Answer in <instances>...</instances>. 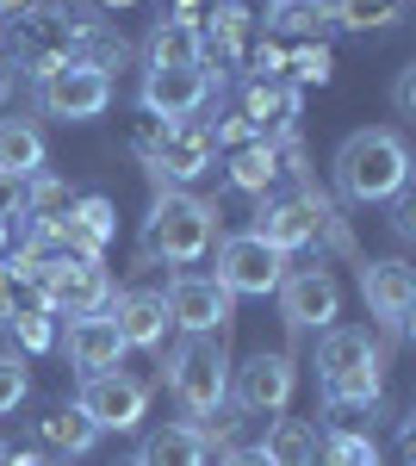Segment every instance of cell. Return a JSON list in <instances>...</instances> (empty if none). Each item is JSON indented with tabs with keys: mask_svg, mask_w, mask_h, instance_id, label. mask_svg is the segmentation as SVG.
<instances>
[{
	"mask_svg": "<svg viewBox=\"0 0 416 466\" xmlns=\"http://www.w3.org/2000/svg\"><path fill=\"white\" fill-rule=\"evenodd\" d=\"M391 106L398 112L416 106V69H398V81H391Z\"/></svg>",
	"mask_w": 416,
	"mask_h": 466,
	"instance_id": "obj_38",
	"label": "cell"
},
{
	"mask_svg": "<svg viewBox=\"0 0 416 466\" xmlns=\"http://www.w3.org/2000/svg\"><path fill=\"white\" fill-rule=\"evenodd\" d=\"M211 156H218V144L206 137V125L187 118V125H168V144H162V156H156L149 168L168 180V187H187V180L211 175Z\"/></svg>",
	"mask_w": 416,
	"mask_h": 466,
	"instance_id": "obj_17",
	"label": "cell"
},
{
	"mask_svg": "<svg viewBox=\"0 0 416 466\" xmlns=\"http://www.w3.org/2000/svg\"><path fill=\"white\" fill-rule=\"evenodd\" d=\"M411 180V149L398 144L391 131H354L342 149H336V187L354 206H380V199H398Z\"/></svg>",
	"mask_w": 416,
	"mask_h": 466,
	"instance_id": "obj_1",
	"label": "cell"
},
{
	"mask_svg": "<svg viewBox=\"0 0 416 466\" xmlns=\"http://www.w3.org/2000/svg\"><path fill=\"white\" fill-rule=\"evenodd\" d=\"M6 25H13V69H25L32 81H44L50 69H63V63H69L75 13H56V6L32 0V6H25V13H13Z\"/></svg>",
	"mask_w": 416,
	"mask_h": 466,
	"instance_id": "obj_5",
	"label": "cell"
},
{
	"mask_svg": "<svg viewBox=\"0 0 416 466\" xmlns=\"http://www.w3.org/2000/svg\"><path fill=\"white\" fill-rule=\"evenodd\" d=\"M125 466H137V461H125Z\"/></svg>",
	"mask_w": 416,
	"mask_h": 466,
	"instance_id": "obj_45",
	"label": "cell"
},
{
	"mask_svg": "<svg viewBox=\"0 0 416 466\" xmlns=\"http://www.w3.org/2000/svg\"><path fill=\"white\" fill-rule=\"evenodd\" d=\"M274 292H279V311L292 323H305V329H336V318H342V292L323 268H299Z\"/></svg>",
	"mask_w": 416,
	"mask_h": 466,
	"instance_id": "obj_14",
	"label": "cell"
},
{
	"mask_svg": "<svg viewBox=\"0 0 416 466\" xmlns=\"http://www.w3.org/2000/svg\"><path fill=\"white\" fill-rule=\"evenodd\" d=\"M137 466H211V448L199 441L193 423H168V430H149V435H143Z\"/></svg>",
	"mask_w": 416,
	"mask_h": 466,
	"instance_id": "obj_21",
	"label": "cell"
},
{
	"mask_svg": "<svg viewBox=\"0 0 416 466\" xmlns=\"http://www.w3.org/2000/svg\"><path fill=\"white\" fill-rule=\"evenodd\" d=\"M211 81L206 69H149L143 75V112L149 118H162V125H187V118H199L211 100Z\"/></svg>",
	"mask_w": 416,
	"mask_h": 466,
	"instance_id": "obj_13",
	"label": "cell"
},
{
	"mask_svg": "<svg viewBox=\"0 0 416 466\" xmlns=\"http://www.w3.org/2000/svg\"><path fill=\"white\" fill-rule=\"evenodd\" d=\"M323 230L342 243L330 199H323V193H311V187H305L299 199H268V206L255 212V237H261L268 249H279V255H292V249H305V243H317Z\"/></svg>",
	"mask_w": 416,
	"mask_h": 466,
	"instance_id": "obj_6",
	"label": "cell"
},
{
	"mask_svg": "<svg viewBox=\"0 0 416 466\" xmlns=\"http://www.w3.org/2000/svg\"><path fill=\"white\" fill-rule=\"evenodd\" d=\"M286 69H292V87H323V81H330V50H323V44H299V50H292V56H286Z\"/></svg>",
	"mask_w": 416,
	"mask_h": 466,
	"instance_id": "obj_31",
	"label": "cell"
},
{
	"mask_svg": "<svg viewBox=\"0 0 416 466\" xmlns=\"http://www.w3.org/2000/svg\"><path fill=\"white\" fill-rule=\"evenodd\" d=\"M6 329H13V342H19L25 355H44V349L56 342V318H50V311H32V318H13Z\"/></svg>",
	"mask_w": 416,
	"mask_h": 466,
	"instance_id": "obj_32",
	"label": "cell"
},
{
	"mask_svg": "<svg viewBox=\"0 0 416 466\" xmlns=\"http://www.w3.org/2000/svg\"><path fill=\"white\" fill-rule=\"evenodd\" d=\"M0 466H13V448H6V441H0Z\"/></svg>",
	"mask_w": 416,
	"mask_h": 466,
	"instance_id": "obj_44",
	"label": "cell"
},
{
	"mask_svg": "<svg viewBox=\"0 0 416 466\" xmlns=\"http://www.w3.org/2000/svg\"><path fill=\"white\" fill-rule=\"evenodd\" d=\"M168 386L174 398L193 410V417H206L218 404H230V360H224V336L211 342V336H187L168 360Z\"/></svg>",
	"mask_w": 416,
	"mask_h": 466,
	"instance_id": "obj_4",
	"label": "cell"
},
{
	"mask_svg": "<svg viewBox=\"0 0 416 466\" xmlns=\"http://www.w3.org/2000/svg\"><path fill=\"white\" fill-rule=\"evenodd\" d=\"M398 454L416 461V423H411V417H404V430H398Z\"/></svg>",
	"mask_w": 416,
	"mask_h": 466,
	"instance_id": "obj_40",
	"label": "cell"
},
{
	"mask_svg": "<svg viewBox=\"0 0 416 466\" xmlns=\"http://www.w3.org/2000/svg\"><path fill=\"white\" fill-rule=\"evenodd\" d=\"M94 6H106V13H118V6H137V0H94Z\"/></svg>",
	"mask_w": 416,
	"mask_h": 466,
	"instance_id": "obj_43",
	"label": "cell"
},
{
	"mask_svg": "<svg viewBox=\"0 0 416 466\" xmlns=\"http://www.w3.org/2000/svg\"><path fill=\"white\" fill-rule=\"evenodd\" d=\"M292 386H299V373L286 355H249L230 373V398H237L243 417H279L292 404Z\"/></svg>",
	"mask_w": 416,
	"mask_h": 466,
	"instance_id": "obj_11",
	"label": "cell"
},
{
	"mask_svg": "<svg viewBox=\"0 0 416 466\" xmlns=\"http://www.w3.org/2000/svg\"><path fill=\"white\" fill-rule=\"evenodd\" d=\"M32 0H0V19H13V13H25Z\"/></svg>",
	"mask_w": 416,
	"mask_h": 466,
	"instance_id": "obj_42",
	"label": "cell"
},
{
	"mask_svg": "<svg viewBox=\"0 0 416 466\" xmlns=\"http://www.w3.org/2000/svg\"><path fill=\"white\" fill-rule=\"evenodd\" d=\"M279 175H286V168H279V144L249 137L243 149H230V187H237V193H268Z\"/></svg>",
	"mask_w": 416,
	"mask_h": 466,
	"instance_id": "obj_25",
	"label": "cell"
},
{
	"mask_svg": "<svg viewBox=\"0 0 416 466\" xmlns=\"http://www.w3.org/2000/svg\"><path fill=\"white\" fill-rule=\"evenodd\" d=\"M224 292H255V299H268V292L286 280V255L268 249L255 230H243V237H224L218 243V274H211Z\"/></svg>",
	"mask_w": 416,
	"mask_h": 466,
	"instance_id": "obj_8",
	"label": "cell"
},
{
	"mask_svg": "<svg viewBox=\"0 0 416 466\" xmlns=\"http://www.w3.org/2000/svg\"><path fill=\"white\" fill-rule=\"evenodd\" d=\"M317 373L330 404H380V342L367 329H323Z\"/></svg>",
	"mask_w": 416,
	"mask_h": 466,
	"instance_id": "obj_3",
	"label": "cell"
},
{
	"mask_svg": "<svg viewBox=\"0 0 416 466\" xmlns=\"http://www.w3.org/2000/svg\"><path fill=\"white\" fill-rule=\"evenodd\" d=\"M206 137H211V144H224V149H243L249 137H255V131H249V118H243V112L230 106V112H218V125H206Z\"/></svg>",
	"mask_w": 416,
	"mask_h": 466,
	"instance_id": "obj_34",
	"label": "cell"
},
{
	"mask_svg": "<svg viewBox=\"0 0 416 466\" xmlns=\"http://www.w3.org/2000/svg\"><path fill=\"white\" fill-rule=\"evenodd\" d=\"M69 360L81 367V380L87 373H112L118 360H125V336H118V323L94 311V318H75L69 323Z\"/></svg>",
	"mask_w": 416,
	"mask_h": 466,
	"instance_id": "obj_20",
	"label": "cell"
},
{
	"mask_svg": "<svg viewBox=\"0 0 416 466\" xmlns=\"http://www.w3.org/2000/svg\"><path fill=\"white\" fill-rule=\"evenodd\" d=\"M125 144H131V156H137V162H156V156H162V144H168V125L143 112V118H131V137H125Z\"/></svg>",
	"mask_w": 416,
	"mask_h": 466,
	"instance_id": "obj_33",
	"label": "cell"
},
{
	"mask_svg": "<svg viewBox=\"0 0 416 466\" xmlns=\"http://www.w3.org/2000/svg\"><path fill=\"white\" fill-rule=\"evenodd\" d=\"M143 56H149V69H199V32L180 19H156Z\"/></svg>",
	"mask_w": 416,
	"mask_h": 466,
	"instance_id": "obj_23",
	"label": "cell"
},
{
	"mask_svg": "<svg viewBox=\"0 0 416 466\" xmlns=\"http://www.w3.org/2000/svg\"><path fill=\"white\" fill-rule=\"evenodd\" d=\"M0 168L6 175H44V131L25 118H0Z\"/></svg>",
	"mask_w": 416,
	"mask_h": 466,
	"instance_id": "obj_27",
	"label": "cell"
},
{
	"mask_svg": "<svg viewBox=\"0 0 416 466\" xmlns=\"http://www.w3.org/2000/svg\"><path fill=\"white\" fill-rule=\"evenodd\" d=\"M211 237H218V212H211L206 199L180 193V187H162L149 218H143V255L149 261L187 268V261H199L211 249Z\"/></svg>",
	"mask_w": 416,
	"mask_h": 466,
	"instance_id": "obj_2",
	"label": "cell"
},
{
	"mask_svg": "<svg viewBox=\"0 0 416 466\" xmlns=\"http://www.w3.org/2000/svg\"><path fill=\"white\" fill-rule=\"evenodd\" d=\"M112 230H118V218H112V199H106V193H87V199H75L69 212L56 218L63 249L81 255V261H100L106 243H112Z\"/></svg>",
	"mask_w": 416,
	"mask_h": 466,
	"instance_id": "obj_16",
	"label": "cell"
},
{
	"mask_svg": "<svg viewBox=\"0 0 416 466\" xmlns=\"http://www.w3.org/2000/svg\"><path fill=\"white\" fill-rule=\"evenodd\" d=\"M193 430H199L206 448H224V454H230V448H237V435H243V410H237V404H218V410H206Z\"/></svg>",
	"mask_w": 416,
	"mask_h": 466,
	"instance_id": "obj_30",
	"label": "cell"
},
{
	"mask_svg": "<svg viewBox=\"0 0 416 466\" xmlns=\"http://www.w3.org/2000/svg\"><path fill=\"white\" fill-rule=\"evenodd\" d=\"M360 292H367V311L385 323H404L416 311V274L404 261H373L360 268Z\"/></svg>",
	"mask_w": 416,
	"mask_h": 466,
	"instance_id": "obj_19",
	"label": "cell"
},
{
	"mask_svg": "<svg viewBox=\"0 0 416 466\" xmlns=\"http://www.w3.org/2000/svg\"><path fill=\"white\" fill-rule=\"evenodd\" d=\"M75 404L94 417V430H137L143 410H149V386H137L131 373L112 367V373H87Z\"/></svg>",
	"mask_w": 416,
	"mask_h": 466,
	"instance_id": "obj_12",
	"label": "cell"
},
{
	"mask_svg": "<svg viewBox=\"0 0 416 466\" xmlns=\"http://www.w3.org/2000/svg\"><path fill=\"white\" fill-rule=\"evenodd\" d=\"M224 13H230V19H243L249 32H268V25H274V13H279V0H224Z\"/></svg>",
	"mask_w": 416,
	"mask_h": 466,
	"instance_id": "obj_35",
	"label": "cell"
},
{
	"mask_svg": "<svg viewBox=\"0 0 416 466\" xmlns=\"http://www.w3.org/2000/svg\"><path fill=\"white\" fill-rule=\"evenodd\" d=\"M37 100L50 118H63V125H81V118H100L112 106V75L100 69H81V63H63V69H50L37 81Z\"/></svg>",
	"mask_w": 416,
	"mask_h": 466,
	"instance_id": "obj_9",
	"label": "cell"
},
{
	"mask_svg": "<svg viewBox=\"0 0 416 466\" xmlns=\"http://www.w3.org/2000/svg\"><path fill=\"white\" fill-rule=\"evenodd\" d=\"M106 318L118 323L125 349H162V336H168V311H162V292H143V287L112 292Z\"/></svg>",
	"mask_w": 416,
	"mask_h": 466,
	"instance_id": "obj_18",
	"label": "cell"
},
{
	"mask_svg": "<svg viewBox=\"0 0 416 466\" xmlns=\"http://www.w3.org/2000/svg\"><path fill=\"white\" fill-rule=\"evenodd\" d=\"M19 243V224H0V249H13Z\"/></svg>",
	"mask_w": 416,
	"mask_h": 466,
	"instance_id": "obj_41",
	"label": "cell"
},
{
	"mask_svg": "<svg viewBox=\"0 0 416 466\" xmlns=\"http://www.w3.org/2000/svg\"><path fill=\"white\" fill-rule=\"evenodd\" d=\"M218 466H268V461H261V448H230Z\"/></svg>",
	"mask_w": 416,
	"mask_h": 466,
	"instance_id": "obj_39",
	"label": "cell"
},
{
	"mask_svg": "<svg viewBox=\"0 0 416 466\" xmlns=\"http://www.w3.org/2000/svg\"><path fill=\"white\" fill-rule=\"evenodd\" d=\"M162 311L187 336H224L230 311H237V292H224L211 274H174V287L162 292Z\"/></svg>",
	"mask_w": 416,
	"mask_h": 466,
	"instance_id": "obj_7",
	"label": "cell"
},
{
	"mask_svg": "<svg viewBox=\"0 0 416 466\" xmlns=\"http://www.w3.org/2000/svg\"><path fill=\"white\" fill-rule=\"evenodd\" d=\"M261 461L268 466H317V430L305 417H279L268 441H261Z\"/></svg>",
	"mask_w": 416,
	"mask_h": 466,
	"instance_id": "obj_26",
	"label": "cell"
},
{
	"mask_svg": "<svg viewBox=\"0 0 416 466\" xmlns=\"http://www.w3.org/2000/svg\"><path fill=\"white\" fill-rule=\"evenodd\" d=\"M25 187H32L25 175H6L0 168V224H19L25 218Z\"/></svg>",
	"mask_w": 416,
	"mask_h": 466,
	"instance_id": "obj_37",
	"label": "cell"
},
{
	"mask_svg": "<svg viewBox=\"0 0 416 466\" xmlns=\"http://www.w3.org/2000/svg\"><path fill=\"white\" fill-rule=\"evenodd\" d=\"M317 466H380V448H373V435H323Z\"/></svg>",
	"mask_w": 416,
	"mask_h": 466,
	"instance_id": "obj_29",
	"label": "cell"
},
{
	"mask_svg": "<svg viewBox=\"0 0 416 466\" xmlns=\"http://www.w3.org/2000/svg\"><path fill=\"white\" fill-rule=\"evenodd\" d=\"M237 112L249 118V131L261 144H286L292 137V118H299V87L292 81H249Z\"/></svg>",
	"mask_w": 416,
	"mask_h": 466,
	"instance_id": "obj_15",
	"label": "cell"
},
{
	"mask_svg": "<svg viewBox=\"0 0 416 466\" xmlns=\"http://www.w3.org/2000/svg\"><path fill=\"white\" fill-rule=\"evenodd\" d=\"M19 398H25V367H19V355H0V417L19 410Z\"/></svg>",
	"mask_w": 416,
	"mask_h": 466,
	"instance_id": "obj_36",
	"label": "cell"
},
{
	"mask_svg": "<svg viewBox=\"0 0 416 466\" xmlns=\"http://www.w3.org/2000/svg\"><path fill=\"white\" fill-rule=\"evenodd\" d=\"M44 305H50V318H94V311H106L112 305V274H106L100 261H81V255H69V261H56V268H44Z\"/></svg>",
	"mask_w": 416,
	"mask_h": 466,
	"instance_id": "obj_10",
	"label": "cell"
},
{
	"mask_svg": "<svg viewBox=\"0 0 416 466\" xmlns=\"http://www.w3.org/2000/svg\"><path fill=\"white\" fill-rule=\"evenodd\" d=\"M398 13H404V0H336V6H330V25L367 32V25H391Z\"/></svg>",
	"mask_w": 416,
	"mask_h": 466,
	"instance_id": "obj_28",
	"label": "cell"
},
{
	"mask_svg": "<svg viewBox=\"0 0 416 466\" xmlns=\"http://www.w3.org/2000/svg\"><path fill=\"white\" fill-rule=\"evenodd\" d=\"M32 311H50L44 305V280H37L19 255H0V323L32 318Z\"/></svg>",
	"mask_w": 416,
	"mask_h": 466,
	"instance_id": "obj_22",
	"label": "cell"
},
{
	"mask_svg": "<svg viewBox=\"0 0 416 466\" xmlns=\"http://www.w3.org/2000/svg\"><path fill=\"white\" fill-rule=\"evenodd\" d=\"M37 441L56 448V454H87V448L100 441V430H94V417H87L81 404H63V410L37 417Z\"/></svg>",
	"mask_w": 416,
	"mask_h": 466,
	"instance_id": "obj_24",
	"label": "cell"
}]
</instances>
